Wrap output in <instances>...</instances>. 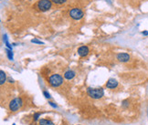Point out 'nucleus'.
<instances>
[{"label": "nucleus", "instance_id": "10", "mask_svg": "<svg viewBox=\"0 0 148 125\" xmlns=\"http://www.w3.org/2000/svg\"><path fill=\"white\" fill-rule=\"evenodd\" d=\"M6 79H7L6 73H5V71H3V70H1V71H0V84L3 85L5 83V81H6Z\"/></svg>", "mask_w": 148, "mask_h": 125}, {"label": "nucleus", "instance_id": "7", "mask_svg": "<svg viewBox=\"0 0 148 125\" xmlns=\"http://www.w3.org/2000/svg\"><path fill=\"white\" fill-rule=\"evenodd\" d=\"M88 53H89V48L86 47V46H82V47L78 48V54L81 57H85V56H87Z\"/></svg>", "mask_w": 148, "mask_h": 125}, {"label": "nucleus", "instance_id": "14", "mask_svg": "<svg viewBox=\"0 0 148 125\" xmlns=\"http://www.w3.org/2000/svg\"><path fill=\"white\" fill-rule=\"evenodd\" d=\"M66 1L67 0H51V2H53L56 5H62V4L66 3Z\"/></svg>", "mask_w": 148, "mask_h": 125}, {"label": "nucleus", "instance_id": "16", "mask_svg": "<svg viewBox=\"0 0 148 125\" xmlns=\"http://www.w3.org/2000/svg\"><path fill=\"white\" fill-rule=\"evenodd\" d=\"M39 115H40V113H36L35 114V115H34V120H35V121H38Z\"/></svg>", "mask_w": 148, "mask_h": 125}, {"label": "nucleus", "instance_id": "11", "mask_svg": "<svg viewBox=\"0 0 148 125\" xmlns=\"http://www.w3.org/2000/svg\"><path fill=\"white\" fill-rule=\"evenodd\" d=\"M39 124L40 125H54V123L49 121V120H45V119H42L39 121Z\"/></svg>", "mask_w": 148, "mask_h": 125}, {"label": "nucleus", "instance_id": "6", "mask_svg": "<svg viewBox=\"0 0 148 125\" xmlns=\"http://www.w3.org/2000/svg\"><path fill=\"white\" fill-rule=\"evenodd\" d=\"M117 59L121 62H127L130 60V55L127 53H120L117 55Z\"/></svg>", "mask_w": 148, "mask_h": 125}, {"label": "nucleus", "instance_id": "8", "mask_svg": "<svg viewBox=\"0 0 148 125\" xmlns=\"http://www.w3.org/2000/svg\"><path fill=\"white\" fill-rule=\"evenodd\" d=\"M118 86V81L114 79H109L106 83V87L108 89H114Z\"/></svg>", "mask_w": 148, "mask_h": 125}, {"label": "nucleus", "instance_id": "18", "mask_svg": "<svg viewBox=\"0 0 148 125\" xmlns=\"http://www.w3.org/2000/svg\"><path fill=\"white\" fill-rule=\"evenodd\" d=\"M50 104L52 107H53V108H57V105H56V104H54L53 102H50Z\"/></svg>", "mask_w": 148, "mask_h": 125}, {"label": "nucleus", "instance_id": "19", "mask_svg": "<svg viewBox=\"0 0 148 125\" xmlns=\"http://www.w3.org/2000/svg\"><path fill=\"white\" fill-rule=\"evenodd\" d=\"M143 34H144V35H148V31H144V32H143Z\"/></svg>", "mask_w": 148, "mask_h": 125}, {"label": "nucleus", "instance_id": "4", "mask_svg": "<svg viewBox=\"0 0 148 125\" xmlns=\"http://www.w3.org/2000/svg\"><path fill=\"white\" fill-rule=\"evenodd\" d=\"M70 16H71V18L74 20H80L83 18V16H84V13L81 9L80 8H72L71 11H70Z\"/></svg>", "mask_w": 148, "mask_h": 125}, {"label": "nucleus", "instance_id": "1", "mask_svg": "<svg viewBox=\"0 0 148 125\" xmlns=\"http://www.w3.org/2000/svg\"><path fill=\"white\" fill-rule=\"evenodd\" d=\"M87 93L92 99H101L104 94V91L103 89L102 88H96V89L89 88L87 90Z\"/></svg>", "mask_w": 148, "mask_h": 125}, {"label": "nucleus", "instance_id": "13", "mask_svg": "<svg viewBox=\"0 0 148 125\" xmlns=\"http://www.w3.org/2000/svg\"><path fill=\"white\" fill-rule=\"evenodd\" d=\"M3 37H4V41H5V43H6L7 48H8L9 50H12V46L9 44V43H8V40H7V35H4Z\"/></svg>", "mask_w": 148, "mask_h": 125}, {"label": "nucleus", "instance_id": "9", "mask_svg": "<svg viewBox=\"0 0 148 125\" xmlns=\"http://www.w3.org/2000/svg\"><path fill=\"white\" fill-rule=\"evenodd\" d=\"M75 75H76L75 71H73V70L70 69V70H68V71H66L64 73V78L66 79H72L74 77H75Z\"/></svg>", "mask_w": 148, "mask_h": 125}, {"label": "nucleus", "instance_id": "5", "mask_svg": "<svg viewBox=\"0 0 148 125\" xmlns=\"http://www.w3.org/2000/svg\"><path fill=\"white\" fill-rule=\"evenodd\" d=\"M22 106V101L19 98H16L9 103V110L11 111H17L18 109Z\"/></svg>", "mask_w": 148, "mask_h": 125}, {"label": "nucleus", "instance_id": "17", "mask_svg": "<svg viewBox=\"0 0 148 125\" xmlns=\"http://www.w3.org/2000/svg\"><path fill=\"white\" fill-rule=\"evenodd\" d=\"M43 94L45 95V97H46V98H48V99H50V93H48L47 91H44V92H43Z\"/></svg>", "mask_w": 148, "mask_h": 125}, {"label": "nucleus", "instance_id": "2", "mask_svg": "<svg viewBox=\"0 0 148 125\" xmlns=\"http://www.w3.org/2000/svg\"><path fill=\"white\" fill-rule=\"evenodd\" d=\"M62 82H63V79L59 74H53L49 79V83L52 87H59L62 84Z\"/></svg>", "mask_w": 148, "mask_h": 125}, {"label": "nucleus", "instance_id": "3", "mask_svg": "<svg viewBox=\"0 0 148 125\" xmlns=\"http://www.w3.org/2000/svg\"><path fill=\"white\" fill-rule=\"evenodd\" d=\"M51 0H39L38 4H37V7L40 11H48L51 7Z\"/></svg>", "mask_w": 148, "mask_h": 125}, {"label": "nucleus", "instance_id": "15", "mask_svg": "<svg viewBox=\"0 0 148 125\" xmlns=\"http://www.w3.org/2000/svg\"><path fill=\"white\" fill-rule=\"evenodd\" d=\"M31 42H32V43H36V44H43V42L39 40V39H32V40H31Z\"/></svg>", "mask_w": 148, "mask_h": 125}, {"label": "nucleus", "instance_id": "12", "mask_svg": "<svg viewBox=\"0 0 148 125\" xmlns=\"http://www.w3.org/2000/svg\"><path fill=\"white\" fill-rule=\"evenodd\" d=\"M6 52H7V57H8V58L10 59V60H13V52H12V50L7 48Z\"/></svg>", "mask_w": 148, "mask_h": 125}]
</instances>
